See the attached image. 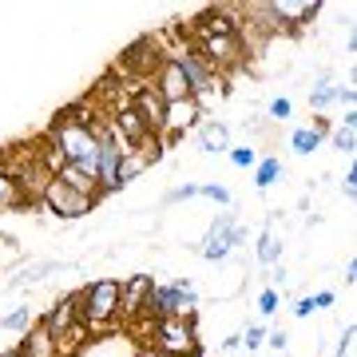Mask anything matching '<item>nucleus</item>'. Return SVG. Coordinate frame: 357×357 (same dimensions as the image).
I'll list each match as a JSON object with an SVG mask.
<instances>
[{"label":"nucleus","instance_id":"f3484780","mask_svg":"<svg viewBox=\"0 0 357 357\" xmlns=\"http://www.w3.org/2000/svg\"><path fill=\"white\" fill-rule=\"evenodd\" d=\"M195 135H199V147L211 155H227L234 143H230V131L227 123H218V119H199V128H195Z\"/></svg>","mask_w":357,"mask_h":357},{"label":"nucleus","instance_id":"c9c22d12","mask_svg":"<svg viewBox=\"0 0 357 357\" xmlns=\"http://www.w3.org/2000/svg\"><path fill=\"white\" fill-rule=\"evenodd\" d=\"M286 342H290V337H286L282 330H270V333H266V345H270V349H286Z\"/></svg>","mask_w":357,"mask_h":357},{"label":"nucleus","instance_id":"bb28decb","mask_svg":"<svg viewBox=\"0 0 357 357\" xmlns=\"http://www.w3.org/2000/svg\"><path fill=\"white\" fill-rule=\"evenodd\" d=\"M330 143L337 147V151L354 155V147H357V128H337V131L330 135Z\"/></svg>","mask_w":357,"mask_h":357},{"label":"nucleus","instance_id":"1a4fd4ad","mask_svg":"<svg viewBox=\"0 0 357 357\" xmlns=\"http://www.w3.org/2000/svg\"><path fill=\"white\" fill-rule=\"evenodd\" d=\"M155 91H159V100L163 103H178V100H191V84H187V76H183V68L171 60V56H163V64L151 72V79H147Z\"/></svg>","mask_w":357,"mask_h":357},{"label":"nucleus","instance_id":"dca6fc26","mask_svg":"<svg viewBox=\"0 0 357 357\" xmlns=\"http://www.w3.org/2000/svg\"><path fill=\"white\" fill-rule=\"evenodd\" d=\"M24 357H60V349H56V337L48 333V326L44 321H32L24 330V342L16 345Z\"/></svg>","mask_w":357,"mask_h":357},{"label":"nucleus","instance_id":"f03ea898","mask_svg":"<svg viewBox=\"0 0 357 357\" xmlns=\"http://www.w3.org/2000/svg\"><path fill=\"white\" fill-rule=\"evenodd\" d=\"M48 147L64 163H76V167H84V171H91L96 175V139H91V128H88V115L84 112H76V107H68L56 123H52V131H48ZM100 178V175H96Z\"/></svg>","mask_w":357,"mask_h":357},{"label":"nucleus","instance_id":"9d476101","mask_svg":"<svg viewBox=\"0 0 357 357\" xmlns=\"http://www.w3.org/2000/svg\"><path fill=\"white\" fill-rule=\"evenodd\" d=\"M131 107L139 112V119L147 123V131H151L155 139H163V119H167V103L159 100V91L151 88V84H139V88L131 91Z\"/></svg>","mask_w":357,"mask_h":357},{"label":"nucleus","instance_id":"ea45409f","mask_svg":"<svg viewBox=\"0 0 357 357\" xmlns=\"http://www.w3.org/2000/svg\"><path fill=\"white\" fill-rule=\"evenodd\" d=\"M0 357H24V354H20V349H8V354H0Z\"/></svg>","mask_w":357,"mask_h":357},{"label":"nucleus","instance_id":"c756f323","mask_svg":"<svg viewBox=\"0 0 357 357\" xmlns=\"http://www.w3.org/2000/svg\"><path fill=\"white\" fill-rule=\"evenodd\" d=\"M230 163L234 167H255L258 163V155H255V147H250V143H246V147H230Z\"/></svg>","mask_w":357,"mask_h":357},{"label":"nucleus","instance_id":"4c0bfd02","mask_svg":"<svg viewBox=\"0 0 357 357\" xmlns=\"http://www.w3.org/2000/svg\"><path fill=\"white\" fill-rule=\"evenodd\" d=\"M135 357H175V354H163V349H151V345H139Z\"/></svg>","mask_w":357,"mask_h":357},{"label":"nucleus","instance_id":"cd10ccee","mask_svg":"<svg viewBox=\"0 0 357 357\" xmlns=\"http://www.w3.org/2000/svg\"><path fill=\"white\" fill-rule=\"evenodd\" d=\"M330 103H337V91H333V84H330V88H314V91H310V107H314V112H326Z\"/></svg>","mask_w":357,"mask_h":357},{"label":"nucleus","instance_id":"f704fd0d","mask_svg":"<svg viewBox=\"0 0 357 357\" xmlns=\"http://www.w3.org/2000/svg\"><path fill=\"white\" fill-rule=\"evenodd\" d=\"M333 302H337V294H333V290H318V294H314V306H318V310H333Z\"/></svg>","mask_w":357,"mask_h":357},{"label":"nucleus","instance_id":"2eb2a0df","mask_svg":"<svg viewBox=\"0 0 357 357\" xmlns=\"http://www.w3.org/2000/svg\"><path fill=\"white\" fill-rule=\"evenodd\" d=\"M52 178H56V183H64V187H72L76 195H88V199H96V203L103 199L100 178L91 175V171H84V167H76V163H60Z\"/></svg>","mask_w":357,"mask_h":357},{"label":"nucleus","instance_id":"7ed1b4c3","mask_svg":"<svg viewBox=\"0 0 357 357\" xmlns=\"http://www.w3.org/2000/svg\"><path fill=\"white\" fill-rule=\"evenodd\" d=\"M119 294H123V282L119 278H100L88 282L84 290L76 294V318L84 330H107L119 321Z\"/></svg>","mask_w":357,"mask_h":357},{"label":"nucleus","instance_id":"c85d7f7f","mask_svg":"<svg viewBox=\"0 0 357 357\" xmlns=\"http://www.w3.org/2000/svg\"><path fill=\"white\" fill-rule=\"evenodd\" d=\"M258 314H262V318L278 314V290H274V286H266V290L258 294Z\"/></svg>","mask_w":357,"mask_h":357},{"label":"nucleus","instance_id":"e433bc0d","mask_svg":"<svg viewBox=\"0 0 357 357\" xmlns=\"http://www.w3.org/2000/svg\"><path fill=\"white\" fill-rule=\"evenodd\" d=\"M342 187H345V195H354V191H357V167H349V171L342 175Z\"/></svg>","mask_w":357,"mask_h":357},{"label":"nucleus","instance_id":"58836bf2","mask_svg":"<svg viewBox=\"0 0 357 357\" xmlns=\"http://www.w3.org/2000/svg\"><path fill=\"white\" fill-rule=\"evenodd\" d=\"M238 345H243V337H238V333H230L227 342H222V349H238Z\"/></svg>","mask_w":357,"mask_h":357},{"label":"nucleus","instance_id":"5701e85b","mask_svg":"<svg viewBox=\"0 0 357 357\" xmlns=\"http://www.w3.org/2000/svg\"><path fill=\"white\" fill-rule=\"evenodd\" d=\"M199 199H211V203H218V206L234 203V195H230L222 183H199Z\"/></svg>","mask_w":357,"mask_h":357},{"label":"nucleus","instance_id":"6ab92c4d","mask_svg":"<svg viewBox=\"0 0 357 357\" xmlns=\"http://www.w3.org/2000/svg\"><path fill=\"white\" fill-rule=\"evenodd\" d=\"M24 203V195H20V187H16L13 171H8V163L0 159V211H20Z\"/></svg>","mask_w":357,"mask_h":357},{"label":"nucleus","instance_id":"72a5a7b5","mask_svg":"<svg viewBox=\"0 0 357 357\" xmlns=\"http://www.w3.org/2000/svg\"><path fill=\"white\" fill-rule=\"evenodd\" d=\"M310 314H318V306H314V294H310V298H302V302H294V318H310Z\"/></svg>","mask_w":357,"mask_h":357},{"label":"nucleus","instance_id":"6e6552de","mask_svg":"<svg viewBox=\"0 0 357 357\" xmlns=\"http://www.w3.org/2000/svg\"><path fill=\"white\" fill-rule=\"evenodd\" d=\"M36 206H44L48 215H56V218H84V215H91L96 211V199H88V195H76L72 187H64V183H56L52 178L48 187H44V195H40V203Z\"/></svg>","mask_w":357,"mask_h":357},{"label":"nucleus","instance_id":"412c9836","mask_svg":"<svg viewBox=\"0 0 357 357\" xmlns=\"http://www.w3.org/2000/svg\"><path fill=\"white\" fill-rule=\"evenodd\" d=\"M255 255L262 266H278V258H282V238L274 234V230H262L258 234V243H255Z\"/></svg>","mask_w":357,"mask_h":357},{"label":"nucleus","instance_id":"4468645a","mask_svg":"<svg viewBox=\"0 0 357 357\" xmlns=\"http://www.w3.org/2000/svg\"><path fill=\"white\" fill-rule=\"evenodd\" d=\"M155 282L147 278V274H131L128 282H123V294H119V318L123 321H135L143 318V310H147V294H151Z\"/></svg>","mask_w":357,"mask_h":357},{"label":"nucleus","instance_id":"7c9ffc66","mask_svg":"<svg viewBox=\"0 0 357 357\" xmlns=\"http://www.w3.org/2000/svg\"><path fill=\"white\" fill-rule=\"evenodd\" d=\"M266 326H250V330H246V333H238V337H243V342H246V354H255V349H258V345H266Z\"/></svg>","mask_w":357,"mask_h":357},{"label":"nucleus","instance_id":"ddd939ff","mask_svg":"<svg viewBox=\"0 0 357 357\" xmlns=\"http://www.w3.org/2000/svg\"><path fill=\"white\" fill-rule=\"evenodd\" d=\"M112 123H115V131H119V139L128 143V147H143V143H151L155 135L147 131V123L139 119V112L131 107V103H119L112 112ZM163 143V139H159Z\"/></svg>","mask_w":357,"mask_h":357},{"label":"nucleus","instance_id":"f257e3e1","mask_svg":"<svg viewBox=\"0 0 357 357\" xmlns=\"http://www.w3.org/2000/svg\"><path fill=\"white\" fill-rule=\"evenodd\" d=\"M191 48L215 68V76L234 72V68L246 64V44L238 40V28L230 24V20H218V13H203V20H199V36H195Z\"/></svg>","mask_w":357,"mask_h":357},{"label":"nucleus","instance_id":"39448f33","mask_svg":"<svg viewBox=\"0 0 357 357\" xmlns=\"http://www.w3.org/2000/svg\"><path fill=\"white\" fill-rule=\"evenodd\" d=\"M143 345L163 349V354H175V357L203 354V349H199V326H195V318H155V321H147Z\"/></svg>","mask_w":357,"mask_h":357},{"label":"nucleus","instance_id":"9b49d317","mask_svg":"<svg viewBox=\"0 0 357 357\" xmlns=\"http://www.w3.org/2000/svg\"><path fill=\"white\" fill-rule=\"evenodd\" d=\"M203 119V107L195 100H178V103H167V119H163V143L167 139H183L187 131L199 128Z\"/></svg>","mask_w":357,"mask_h":357},{"label":"nucleus","instance_id":"aec40b11","mask_svg":"<svg viewBox=\"0 0 357 357\" xmlns=\"http://www.w3.org/2000/svg\"><path fill=\"white\" fill-rule=\"evenodd\" d=\"M282 175H286V167H282V159H274V155L255 163V187H258V191H270Z\"/></svg>","mask_w":357,"mask_h":357},{"label":"nucleus","instance_id":"20e7f679","mask_svg":"<svg viewBox=\"0 0 357 357\" xmlns=\"http://www.w3.org/2000/svg\"><path fill=\"white\" fill-rule=\"evenodd\" d=\"M163 56H171V60L183 68V76H187V84H191V100L199 103V107H206L211 100H222V91H227L222 76H215V68L206 64L191 44H183V48H178V44L175 48H163Z\"/></svg>","mask_w":357,"mask_h":357},{"label":"nucleus","instance_id":"473e14b6","mask_svg":"<svg viewBox=\"0 0 357 357\" xmlns=\"http://www.w3.org/2000/svg\"><path fill=\"white\" fill-rule=\"evenodd\" d=\"M349 349H354V326H345V330H342V342H337L333 357H349Z\"/></svg>","mask_w":357,"mask_h":357},{"label":"nucleus","instance_id":"423d86ee","mask_svg":"<svg viewBox=\"0 0 357 357\" xmlns=\"http://www.w3.org/2000/svg\"><path fill=\"white\" fill-rule=\"evenodd\" d=\"M195 310H199V294L191 282H167V286H151L143 318H195Z\"/></svg>","mask_w":357,"mask_h":357},{"label":"nucleus","instance_id":"a211bd4d","mask_svg":"<svg viewBox=\"0 0 357 357\" xmlns=\"http://www.w3.org/2000/svg\"><path fill=\"white\" fill-rule=\"evenodd\" d=\"M76 321H79L76 318V294H72V298H64V302H56V306H52V314L44 318V326H48L52 337H64Z\"/></svg>","mask_w":357,"mask_h":357},{"label":"nucleus","instance_id":"b1692460","mask_svg":"<svg viewBox=\"0 0 357 357\" xmlns=\"http://www.w3.org/2000/svg\"><path fill=\"white\" fill-rule=\"evenodd\" d=\"M60 262H40V266H32V270H24V274H16V282H24V286H32V282H44L48 274H60Z\"/></svg>","mask_w":357,"mask_h":357},{"label":"nucleus","instance_id":"2f4dec72","mask_svg":"<svg viewBox=\"0 0 357 357\" xmlns=\"http://www.w3.org/2000/svg\"><path fill=\"white\" fill-rule=\"evenodd\" d=\"M266 115H270V119H290V115H294V103H290V96H278V100H270Z\"/></svg>","mask_w":357,"mask_h":357},{"label":"nucleus","instance_id":"4be33fe9","mask_svg":"<svg viewBox=\"0 0 357 357\" xmlns=\"http://www.w3.org/2000/svg\"><path fill=\"white\" fill-rule=\"evenodd\" d=\"M290 147H294V155H314L321 147V135L314 128H298L290 135Z\"/></svg>","mask_w":357,"mask_h":357},{"label":"nucleus","instance_id":"0eeeda50","mask_svg":"<svg viewBox=\"0 0 357 357\" xmlns=\"http://www.w3.org/2000/svg\"><path fill=\"white\" fill-rule=\"evenodd\" d=\"M243 243H246V227H238L234 215H218L215 222H211V230H206V238L199 243V255H203L206 262H222L234 246H243Z\"/></svg>","mask_w":357,"mask_h":357},{"label":"nucleus","instance_id":"a878e982","mask_svg":"<svg viewBox=\"0 0 357 357\" xmlns=\"http://www.w3.org/2000/svg\"><path fill=\"white\" fill-rule=\"evenodd\" d=\"M191 199H199V183H183V187H171V191L163 195V203H191Z\"/></svg>","mask_w":357,"mask_h":357},{"label":"nucleus","instance_id":"393cba45","mask_svg":"<svg viewBox=\"0 0 357 357\" xmlns=\"http://www.w3.org/2000/svg\"><path fill=\"white\" fill-rule=\"evenodd\" d=\"M0 326H4L8 333H20V330H28V326H32V310H28V306H16L13 314H8V318L0 321Z\"/></svg>","mask_w":357,"mask_h":357},{"label":"nucleus","instance_id":"f8f14e48","mask_svg":"<svg viewBox=\"0 0 357 357\" xmlns=\"http://www.w3.org/2000/svg\"><path fill=\"white\" fill-rule=\"evenodd\" d=\"M163 155V143L151 139V143H143V147H128V155H123V163H119V175H115V191H123L135 175H143L147 167L155 163Z\"/></svg>","mask_w":357,"mask_h":357}]
</instances>
